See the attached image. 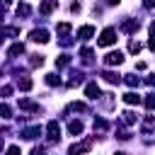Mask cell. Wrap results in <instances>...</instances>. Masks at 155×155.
<instances>
[{
	"label": "cell",
	"instance_id": "cell-21",
	"mask_svg": "<svg viewBox=\"0 0 155 155\" xmlns=\"http://www.w3.org/2000/svg\"><path fill=\"white\" fill-rule=\"evenodd\" d=\"M128 51H131V53H138V51H140V44H138V41H131V44H128Z\"/></svg>",
	"mask_w": 155,
	"mask_h": 155
},
{
	"label": "cell",
	"instance_id": "cell-28",
	"mask_svg": "<svg viewBox=\"0 0 155 155\" xmlns=\"http://www.w3.org/2000/svg\"><path fill=\"white\" fill-rule=\"evenodd\" d=\"M148 46H150V48H153V51H155V34H153V36H150V44H148Z\"/></svg>",
	"mask_w": 155,
	"mask_h": 155
},
{
	"label": "cell",
	"instance_id": "cell-6",
	"mask_svg": "<svg viewBox=\"0 0 155 155\" xmlns=\"http://www.w3.org/2000/svg\"><path fill=\"white\" fill-rule=\"evenodd\" d=\"M56 5H58V0H46V2H41L39 12H41V15H48V12H53V10H56Z\"/></svg>",
	"mask_w": 155,
	"mask_h": 155
},
{
	"label": "cell",
	"instance_id": "cell-25",
	"mask_svg": "<svg viewBox=\"0 0 155 155\" xmlns=\"http://www.w3.org/2000/svg\"><path fill=\"white\" fill-rule=\"evenodd\" d=\"M29 155H46V150H44V148H31Z\"/></svg>",
	"mask_w": 155,
	"mask_h": 155
},
{
	"label": "cell",
	"instance_id": "cell-27",
	"mask_svg": "<svg viewBox=\"0 0 155 155\" xmlns=\"http://www.w3.org/2000/svg\"><path fill=\"white\" fill-rule=\"evenodd\" d=\"M2 116H5V119L10 116V107H7V104H2Z\"/></svg>",
	"mask_w": 155,
	"mask_h": 155
},
{
	"label": "cell",
	"instance_id": "cell-30",
	"mask_svg": "<svg viewBox=\"0 0 155 155\" xmlns=\"http://www.w3.org/2000/svg\"><path fill=\"white\" fill-rule=\"evenodd\" d=\"M107 2H109V5H119L121 0H107Z\"/></svg>",
	"mask_w": 155,
	"mask_h": 155
},
{
	"label": "cell",
	"instance_id": "cell-16",
	"mask_svg": "<svg viewBox=\"0 0 155 155\" xmlns=\"http://www.w3.org/2000/svg\"><path fill=\"white\" fill-rule=\"evenodd\" d=\"M56 65H58V68H65V65H70V56H61V58H56Z\"/></svg>",
	"mask_w": 155,
	"mask_h": 155
},
{
	"label": "cell",
	"instance_id": "cell-1",
	"mask_svg": "<svg viewBox=\"0 0 155 155\" xmlns=\"http://www.w3.org/2000/svg\"><path fill=\"white\" fill-rule=\"evenodd\" d=\"M116 41V29L114 27H107L102 34H99V46H111Z\"/></svg>",
	"mask_w": 155,
	"mask_h": 155
},
{
	"label": "cell",
	"instance_id": "cell-9",
	"mask_svg": "<svg viewBox=\"0 0 155 155\" xmlns=\"http://www.w3.org/2000/svg\"><path fill=\"white\" fill-rule=\"evenodd\" d=\"M138 27H140L138 19H128V22H124V31H128V34H131V31H138Z\"/></svg>",
	"mask_w": 155,
	"mask_h": 155
},
{
	"label": "cell",
	"instance_id": "cell-5",
	"mask_svg": "<svg viewBox=\"0 0 155 155\" xmlns=\"http://www.w3.org/2000/svg\"><path fill=\"white\" fill-rule=\"evenodd\" d=\"M46 131H48V138H51V140H58V136H61V126H58V121H48Z\"/></svg>",
	"mask_w": 155,
	"mask_h": 155
},
{
	"label": "cell",
	"instance_id": "cell-17",
	"mask_svg": "<svg viewBox=\"0 0 155 155\" xmlns=\"http://www.w3.org/2000/svg\"><path fill=\"white\" fill-rule=\"evenodd\" d=\"M94 131H99V133L107 131V121L104 119H94Z\"/></svg>",
	"mask_w": 155,
	"mask_h": 155
},
{
	"label": "cell",
	"instance_id": "cell-24",
	"mask_svg": "<svg viewBox=\"0 0 155 155\" xmlns=\"http://www.w3.org/2000/svg\"><path fill=\"white\" fill-rule=\"evenodd\" d=\"M7 155H22V153H19L17 145H10V148H7Z\"/></svg>",
	"mask_w": 155,
	"mask_h": 155
},
{
	"label": "cell",
	"instance_id": "cell-13",
	"mask_svg": "<svg viewBox=\"0 0 155 155\" xmlns=\"http://www.w3.org/2000/svg\"><path fill=\"white\" fill-rule=\"evenodd\" d=\"M104 80H107L109 85H116V82H119V75L111 73V70H107V73H104Z\"/></svg>",
	"mask_w": 155,
	"mask_h": 155
},
{
	"label": "cell",
	"instance_id": "cell-15",
	"mask_svg": "<svg viewBox=\"0 0 155 155\" xmlns=\"http://www.w3.org/2000/svg\"><path fill=\"white\" fill-rule=\"evenodd\" d=\"M29 12H31V10H29V5H27V2H19V7H17V15H19V17H27Z\"/></svg>",
	"mask_w": 155,
	"mask_h": 155
},
{
	"label": "cell",
	"instance_id": "cell-4",
	"mask_svg": "<svg viewBox=\"0 0 155 155\" xmlns=\"http://www.w3.org/2000/svg\"><path fill=\"white\" fill-rule=\"evenodd\" d=\"M31 41L46 44V41H48V31H46V29H34V31H31Z\"/></svg>",
	"mask_w": 155,
	"mask_h": 155
},
{
	"label": "cell",
	"instance_id": "cell-3",
	"mask_svg": "<svg viewBox=\"0 0 155 155\" xmlns=\"http://www.w3.org/2000/svg\"><path fill=\"white\" fill-rule=\"evenodd\" d=\"M92 148V140L87 138V140H82V143H75V145H70V155H80V153H87Z\"/></svg>",
	"mask_w": 155,
	"mask_h": 155
},
{
	"label": "cell",
	"instance_id": "cell-7",
	"mask_svg": "<svg viewBox=\"0 0 155 155\" xmlns=\"http://www.w3.org/2000/svg\"><path fill=\"white\" fill-rule=\"evenodd\" d=\"M85 94H87L90 99H97V97H99V87H97V82H90V85L85 87Z\"/></svg>",
	"mask_w": 155,
	"mask_h": 155
},
{
	"label": "cell",
	"instance_id": "cell-23",
	"mask_svg": "<svg viewBox=\"0 0 155 155\" xmlns=\"http://www.w3.org/2000/svg\"><path fill=\"white\" fill-rule=\"evenodd\" d=\"M126 82H128V85H131V87H133V85H138V82H140V80H138V78H136V75H126Z\"/></svg>",
	"mask_w": 155,
	"mask_h": 155
},
{
	"label": "cell",
	"instance_id": "cell-20",
	"mask_svg": "<svg viewBox=\"0 0 155 155\" xmlns=\"http://www.w3.org/2000/svg\"><path fill=\"white\" fill-rule=\"evenodd\" d=\"M145 107L148 109H155V94H148L145 97Z\"/></svg>",
	"mask_w": 155,
	"mask_h": 155
},
{
	"label": "cell",
	"instance_id": "cell-2",
	"mask_svg": "<svg viewBox=\"0 0 155 155\" xmlns=\"http://www.w3.org/2000/svg\"><path fill=\"white\" fill-rule=\"evenodd\" d=\"M104 63H107V65H121V63H124V53H121V51H111V53H107Z\"/></svg>",
	"mask_w": 155,
	"mask_h": 155
},
{
	"label": "cell",
	"instance_id": "cell-29",
	"mask_svg": "<svg viewBox=\"0 0 155 155\" xmlns=\"http://www.w3.org/2000/svg\"><path fill=\"white\" fill-rule=\"evenodd\" d=\"M145 7H155V0H145Z\"/></svg>",
	"mask_w": 155,
	"mask_h": 155
},
{
	"label": "cell",
	"instance_id": "cell-19",
	"mask_svg": "<svg viewBox=\"0 0 155 155\" xmlns=\"http://www.w3.org/2000/svg\"><path fill=\"white\" fill-rule=\"evenodd\" d=\"M41 63H44V56H31V61H29V65H34V68L41 65Z\"/></svg>",
	"mask_w": 155,
	"mask_h": 155
},
{
	"label": "cell",
	"instance_id": "cell-11",
	"mask_svg": "<svg viewBox=\"0 0 155 155\" xmlns=\"http://www.w3.org/2000/svg\"><path fill=\"white\" fill-rule=\"evenodd\" d=\"M124 102H126V104H138L140 97H138L136 92H126V94H124Z\"/></svg>",
	"mask_w": 155,
	"mask_h": 155
},
{
	"label": "cell",
	"instance_id": "cell-14",
	"mask_svg": "<svg viewBox=\"0 0 155 155\" xmlns=\"http://www.w3.org/2000/svg\"><path fill=\"white\" fill-rule=\"evenodd\" d=\"M36 136H41V128H36V126H31V128L24 131V138H36Z\"/></svg>",
	"mask_w": 155,
	"mask_h": 155
},
{
	"label": "cell",
	"instance_id": "cell-12",
	"mask_svg": "<svg viewBox=\"0 0 155 155\" xmlns=\"http://www.w3.org/2000/svg\"><path fill=\"white\" fill-rule=\"evenodd\" d=\"M68 131H70L73 136H78V133H82V124H80V121H70V126H68Z\"/></svg>",
	"mask_w": 155,
	"mask_h": 155
},
{
	"label": "cell",
	"instance_id": "cell-8",
	"mask_svg": "<svg viewBox=\"0 0 155 155\" xmlns=\"http://www.w3.org/2000/svg\"><path fill=\"white\" fill-rule=\"evenodd\" d=\"M92 34H94V27H90V24H87V27H80V31H78V39H82V41H85V39H90Z\"/></svg>",
	"mask_w": 155,
	"mask_h": 155
},
{
	"label": "cell",
	"instance_id": "cell-18",
	"mask_svg": "<svg viewBox=\"0 0 155 155\" xmlns=\"http://www.w3.org/2000/svg\"><path fill=\"white\" fill-rule=\"evenodd\" d=\"M17 85H19V90H24V92H27V90H31V80H29V78H24V80H19Z\"/></svg>",
	"mask_w": 155,
	"mask_h": 155
},
{
	"label": "cell",
	"instance_id": "cell-22",
	"mask_svg": "<svg viewBox=\"0 0 155 155\" xmlns=\"http://www.w3.org/2000/svg\"><path fill=\"white\" fill-rule=\"evenodd\" d=\"M46 82H48V85H58L61 78H56V75H46Z\"/></svg>",
	"mask_w": 155,
	"mask_h": 155
},
{
	"label": "cell",
	"instance_id": "cell-26",
	"mask_svg": "<svg viewBox=\"0 0 155 155\" xmlns=\"http://www.w3.org/2000/svg\"><path fill=\"white\" fill-rule=\"evenodd\" d=\"M10 92H12V87H10V85H5V87H2V97H7Z\"/></svg>",
	"mask_w": 155,
	"mask_h": 155
},
{
	"label": "cell",
	"instance_id": "cell-10",
	"mask_svg": "<svg viewBox=\"0 0 155 155\" xmlns=\"http://www.w3.org/2000/svg\"><path fill=\"white\" fill-rule=\"evenodd\" d=\"M22 51H24V46H22V44H15V46H10V48H7V56H10V58H15V56H19Z\"/></svg>",
	"mask_w": 155,
	"mask_h": 155
}]
</instances>
